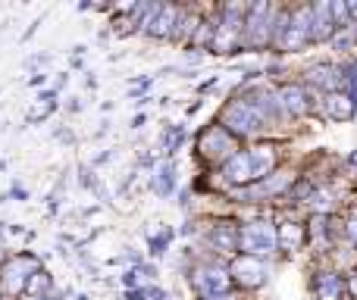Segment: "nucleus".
Masks as SVG:
<instances>
[{
  "instance_id": "nucleus-4",
  "label": "nucleus",
  "mask_w": 357,
  "mask_h": 300,
  "mask_svg": "<svg viewBox=\"0 0 357 300\" xmlns=\"http://www.w3.org/2000/svg\"><path fill=\"white\" fill-rule=\"evenodd\" d=\"M229 285H232L229 269H216V266H204V269H197V276H195V288H197V294H201V300L226 297Z\"/></svg>"
},
{
  "instance_id": "nucleus-23",
  "label": "nucleus",
  "mask_w": 357,
  "mask_h": 300,
  "mask_svg": "<svg viewBox=\"0 0 357 300\" xmlns=\"http://www.w3.org/2000/svg\"><path fill=\"white\" fill-rule=\"evenodd\" d=\"M333 16H335V25H345L348 16H351V6L348 3H333Z\"/></svg>"
},
{
  "instance_id": "nucleus-29",
  "label": "nucleus",
  "mask_w": 357,
  "mask_h": 300,
  "mask_svg": "<svg viewBox=\"0 0 357 300\" xmlns=\"http://www.w3.org/2000/svg\"><path fill=\"white\" fill-rule=\"evenodd\" d=\"M151 300H167V294H163L160 288H154V291H151Z\"/></svg>"
},
{
  "instance_id": "nucleus-21",
  "label": "nucleus",
  "mask_w": 357,
  "mask_h": 300,
  "mask_svg": "<svg viewBox=\"0 0 357 300\" xmlns=\"http://www.w3.org/2000/svg\"><path fill=\"white\" fill-rule=\"evenodd\" d=\"M182 141H185V129L182 125H169L167 135H163V148H167V153H176L182 148Z\"/></svg>"
},
{
  "instance_id": "nucleus-9",
  "label": "nucleus",
  "mask_w": 357,
  "mask_h": 300,
  "mask_svg": "<svg viewBox=\"0 0 357 300\" xmlns=\"http://www.w3.org/2000/svg\"><path fill=\"white\" fill-rule=\"evenodd\" d=\"M222 175H226L229 184H248V182H257L254 178V163H251V153H235L226 166H222Z\"/></svg>"
},
{
  "instance_id": "nucleus-10",
  "label": "nucleus",
  "mask_w": 357,
  "mask_h": 300,
  "mask_svg": "<svg viewBox=\"0 0 357 300\" xmlns=\"http://www.w3.org/2000/svg\"><path fill=\"white\" fill-rule=\"evenodd\" d=\"M279 104L285 106V110L291 113V116H304V113L310 110V100H307V91H304L301 85H282L279 88Z\"/></svg>"
},
{
  "instance_id": "nucleus-25",
  "label": "nucleus",
  "mask_w": 357,
  "mask_h": 300,
  "mask_svg": "<svg viewBox=\"0 0 357 300\" xmlns=\"http://www.w3.org/2000/svg\"><path fill=\"white\" fill-rule=\"evenodd\" d=\"M123 285H126V291H135L138 288V272H123Z\"/></svg>"
},
{
  "instance_id": "nucleus-17",
  "label": "nucleus",
  "mask_w": 357,
  "mask_h": 300,
  "mask_svg": "<svg viewBox=\"0 0 357 300\" xmlns=\"http://www.w3.org/2000/svg\"><path fill=\"white\" fill-rule=\"evenodd\" d=\"M289 184H291V175H289V172H279V175L264 178V182H260V188L248 191L245 200H254V197H266V194H279V191H285Z\"/></svg>"
},
{
  "instance_id": "nucleus-31",
  "label": "nucleus",
  "mask_w": 357,
  "mask_h": 300,
  "mask_svg": "<svg viewBox=\"0 0 357 300\" xmlns=\"http://www.w3.org/2000/svg\"><path fill=\"white\" fill-rule=\"evenodd\" d=\"M6 257V244H3V238H0V260Z\"/></svg>"
},
{
  "instance_id": "nucleus-14",
  "label": "nucleus",
  "mask_w": 357,
  "mask_h": 300,
  "mask_svg": "<svg viewBox=\"0 0 357 300\" xmlns=\"http://www.w3.org/2000/svg\"><path fill=\"white\" fill-rule=\"evenodd\" d=\"M248 153H251V163H254V178H257V182L270 178L273 166H276V150H273L270 144H260V148H254Z\"/></svg>"
},
{
  "instance_id": "nucleus-16",
  "label": "nucleus",
  "mask_w": 357,
  "mask_h": 300,
  "mask_svg": "<svg viewBox=\"0 0 357 300\" xmlns=\"http://www.w3.org/2000/svg\"><path fill=\"white\" fill-rule=\"evenodd\" d=\"M276 241H279V247H282L285 253H295L298 247L304 244V228L295 226V222H282L279 232H276Z\"/></svg>"
},
{
  "instance_id": "nucleus-33",
  "label": "nucleus",
  "mask_w": 357,
  "mask_h": 300,
  "mask_svg": "<svg viewBox=\"0 0 357 300\" xmlns=\"http://www.w3.org/2000/svg\"><path fill=\"white\" fill-rule=\"evenodd\" d=\"M351 19L357 22V3H351Z\"/></svg>"
},
{
  "instance_id": "nucleus-6",
  "label": "nucleus",
  "mask_w": 357,
  "mask_h": 300,
  "mask_svg": "<svg viewBox=\"0 0 357 300\" xmlns=\"http://www.w3.org/2000/svg\"><path fill=\"white\" fill-rule=\"evenodd\" d=\"M241 22H245V19H241V6H229V10L222 13L220 25H216V35H213V50L216 54H232Z\"/></svg>"
},
{
  "instance_id": "nucleus-3",
  "label": "nucleus",
  "mask_w": 357,
  "mask_h": 300,
  "mask_svg": "<svg viewBox=\"0 0 357 300\" xmlns=\"http://www.w3.org/2000/svg\"><path fill=\"white\" fill-rule=\"evenodd\" d=\"M238 251H245V257H266V253L276 251V232L264 222L245 226L238 238Z\"/></svg>"
},
{
  "instance_id": "nucleus-30",
  "label": "nucleus",
  "mask_w": 357,
  "mask_h": 300,
  "mask_svg": "<svg viewBox=\"0 0 357 300\" xmlns=\"http://www.w3.org/2000/svg\"><path fill=\"white\" fill-rule=\"evenodd\" d=\"M348 288H351V294L357 297V272H354V276H351V282H348Z\"/></svg>"
},
{
  "instance_id": "nucleus-8",
  "label": "nucleus",
  "mask_w": 357,
  "mask_h": 300,
  "mask_svg": "<svg viewBox=\"0 0 357 300\" xmlns=\"http://www.w3.org/2000/svg\"><path fill=\"white\" fill-rule=\"evenodd\" d=\"M229 276H232V282L245 285V288H260L266 282V269L257 257H235L232 266H229Z\"/></svg>"
},
{
  "instance_id": "nucleus-11",
  "label": "nucleus",
  "mask_w": 357,
  "mask_h": 300,
  "mask_svg": "<svg viewBox=\"0 0 357 300\" xmlns=\"http://www.w3.org/2000/svg\"><path fill=\"white\" fill-rule=\"evenodd\" d=\"M323 106H326L329 119H339V123H345V119H351L354 113H357V104L351 100V94H342V91L326 94V100H323Z\"/></svg>"
},
{
  "instance_id": "nucleus-26",
  "label": "nucleus",
  "mask_w": 357,
  "mask_h": 300,
  "mask_svg": "<svg viewBox=\"0 0 357 300\" xmlns=\"http://www.w3.org/2000/svg\"><path fill=\"white\" fill-rule=\"evenodd\" d=\"M348 235H351V238L357 241V213L351 216V219H348Z\"/></svg>"
},
{
  "instance_id": "nucleus-2",
  "label": "nucleus",
  "mask_w": 357,
  "mask_h": 300,
  "mask_svg": "<svg viewBox=\"0 0 357 300\" xmlns=\"http://www.w3.org/2000/svg\"><path fill=\"white\" fill-rule=\"evenodd\" d=\"M38 269H41V266H38L35 253H19V257L6 260L3 263V288L10 291V294H22L29 278L35 276Z\"/></svg>"
},
{
  "instance_id": "nucleus-22",
  "label": "nucleus",
  "mask_w": 357,
  "mask_h": 300,
  "mask_svg": "<svg viewBox=\"0 0 357 300\" xmlns=\"http://www.w3.org/2000/svg\"><path fill=\"white\" fill-rule=\"evenodd\" d=\"M307 207L314 210V213H326V210H333V194H326V191H317V194H310Z\"/></svg>"
},
{
  "instance_id": "nucleus-5",
  "label": "nucleus",
  "mask_w": 357,
  "mask_h": 300,
  "mask_svg": "<svg viewBox=\"0 0 357 300\" xmlns=\"http://www.w3.org/2000/svg\"><path fill=\"white\" fill-rule=\"evenodd\" d=\"M197 148H201V157H207V159H232L235 157V144H232V138H229V132L222 129V125H210L207 132L201 135V141H197Z\"/></svg>"
},
{
  "instance_id": "nucleus-1",
  "label": "nucleus",
  "mask_w": 357,
  "mask_h": 300,
  "mask_svg": "<svg viewBox=\"0 0 357 300\" xmlns=\"http://www.w3.org/2000/svg\"><path fill=\"white\" fill-rule=\"evenodd\" d=\"M222 123H226V132H235V135H251V132L264 129L266 116L254 97H238L222 110Z\"/></svg>"
},
{
  "instance_id": "nucleus-19",
  "label": "nucleus",
  "mask_w": 357,
  "mask_h": 300,
  "mask_svg": "<svg viewBox=\"0 0 357 300\" xmlns=\"http://www.w3.org/2000/svg\"><path fill=\"white\" fill-rule=\"evenodd\" d=\"M47 291H50V276L44 269H38L35 276L29 278V285H25V294L38 300V297H47Z\"/></svg>"
},
{
  "instance_id": "nucleus-18",
  "label": "nucleus",
  "mask_w": 357,
  "mask_h": 300,
  "mask_svg": "<svg viewBox=\"0 0 357 300\" xmlns=\"http://www.w3.org/2000/svg\"><path fill=\"white\" fill-rule=\"evenodd\" d=\"M307 81H314V85H320V88H335L339 85V69L335 66H329V63H320V66H310L307 72Z\"/></svg>"
},
{
  "instance_id": "nucleus-13",
  "label": "nucleus",
  "mask_w": 357,
  "mask_h": 300,
  "mask_svg": "<svg viewBox=\"0 0 357 300\" xmlns=\"http://www.w3.org/2000/svg\"><path fill=\"white\" fill-rule=\"evenodd\" d=\"M207 238H210V244H213L216 251H222V253H235V251H238V238H241V232L222 222V226H213V228H210Z\"/></svg>"
},
{
  "instance_id": "nucleus-12",
  "label": "nucleus",
  "mask_w": 357,
  "mask_h": 300,
  "mask_svg": "<svg viewBox=\"0 0 357 300\" xmlns=\"http://www.w3.org/2000/svg\"><path fill=\"white\" fill-rule=\"evenodd\" d=\"M335 35V16H333V3L323 0L314 6V38L317 41H326Z\"/></svg>"
},
{
  "instance_id": "nucleus-28",
  "label": "nucleus",
  "mask_w": 357,
  "mask_h": 300,
  "mask_svg": "<svg viewBox=\"0 0 357 300\" xmlns=\"http://www.w3.org/2000/svg\"><path fill=\"white\" fill-rule=\"evenodd\" d=\"M126 300H144V291H126Z\"/></svg>"
},
{
  "instance_id": "nucleus-20",
  "label": "nucleus",
  "mask_w": 357,
  "mask_h": 300,
  "mask_svg": "<svg viewBox=\"0 0 357 300\" xmlns=\"http://www.w3.org/2000/svg\"><path fill=\"white\" fill-rule=\"evenodd\" d=\"M173 182H176V166H173V163H167V166H163V169H160V175L154 178V188H157V194H163V197H167L169 191H173Z\"/></svg>"
},
{
  "instance_id": "nucleus-24",
  "label": "nucleus",
  "mask_w": 357,
  "mask_h": 300,
  "mask_svg": "<svg viewBox=\"0 0 357 300\" xmlns=\"http://www.w3.org/2000/svg\"><path fill=\"white\" fill-rule=\"evenodd\" d=\"M167 241H169V235H151V253H154V257H160L163 253V247H167Z\"/></svg>"
},
{
  "instance_id": "nucleus-15",
  "label": "nucleus",
  "mask_w": 357,
  "mask_h": 300,
  "mask_svg": "<svg viewBox=\"0 0 357 300\" xmlns=\"http://www.w3.org/2000/svg\"><path fill=\"white\" fill-rule=\"evenodd\" d=\"M314 291H317V300H339L342 291H345V282L335 272H323V276H317Z\"/></svg>"
},
{
  "instance_id": "nucleus-27",
  "label": "nucleus",
  "mask_w": 357,
  "mask_h": 300,
  "mask_svg": "<svg viewBox=\"0 0 357 300\" xmlns=\"http://www.w3.org/2000/svg\"><path fill=\"white\" fill-rule=\"evenodd\" d=\"M44 81H47V75H31V79H29V85H31V88H41Z\"/></svg>"
},
{
  "instance_id": "nucleus-7",
  "label": "nucleus",
  "mask_w": 357,
  "mask_h": 300,
  "mask_svg": "<svg viewBox=\"0 0 357 300\" xmlns=\"http://www.w3.org/2000/svg\"><path fill=\"white\" fill-rule=\"evenodd\" d=\"M310 38H314V6H301V10L291 16L289 31H285V38H282V47L298 50V47H304V41H310Z\"/></svg>"
},
{
  "instance_id": "nucleus-32",
  "label": "nucleus",
  "mask_w": 357,
  "mask_h": 300,
  "mask_svg": "<svg viewBox=\"0 0 357 300\" xmlns=\"http://www.w3.org/2000/svg\"><path fill=\"white\" fill-rule=\"evenodd\" d=\"M348 163H351V166H354V169H357V150L351 153V157H348Z\"/></svg>"
}]
</instances>
